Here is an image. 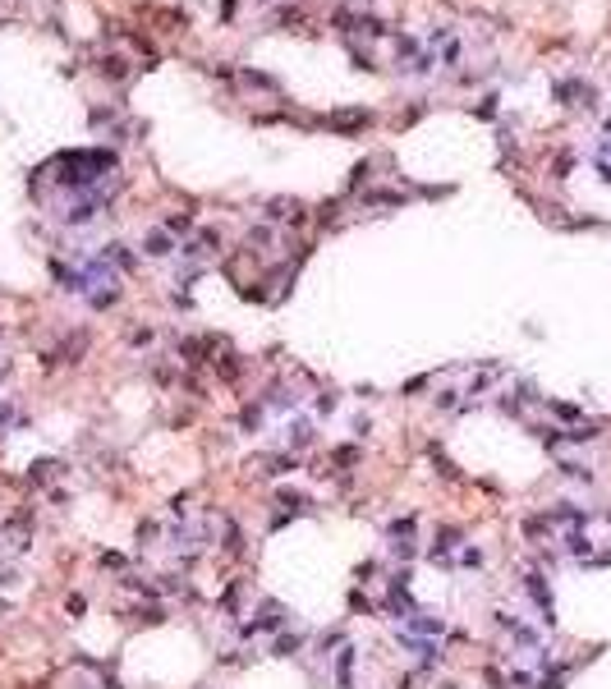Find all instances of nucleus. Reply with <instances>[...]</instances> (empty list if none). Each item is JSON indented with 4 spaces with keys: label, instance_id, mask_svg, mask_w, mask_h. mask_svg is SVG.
Instances as JSON below:
<instances>
[{
    "label": "nucleus",
    "instance_id": "nucleus-1",
    "mask_svg": "<svg viewBox=\"0 0 611 689\" xmlns=\"http://www.w3.org/2000/svg\"><path fill=\"white\" fill-rule=\"evenodd\" d=\"M312 423L308 418H294V423H285V441H289V450H303V446H312Z\"/></svg>",
    "mask_w": 611,
    "mask_h": 689
},
{
    "label": "nucleus",
    "instance_id": "nucleus-2",
    "mask_svg": "<svg viewBox=\"0 0 611 689\" xmlns=\"http://www.w3.org/2000/svg\"><path fill=\"white\" fill-rule=\"evenodd\" d=\"M556 473H561V478H570V482H584V487H593V469H589V464H579V459H561V464H556Z\"/></svg>",
    "mask_w": 611,
    "mask_h": 689
},
{
    "label": "nucleus",
    "instance_id": "nucleus-3",
    "mask_svg": "<svg viewBox=\"0 0 611 689\" xmlns=\"http://www.w3.org/2000/svg\"><path fill=\"white\" fill-rule=\"evenodd\" d=\"M299 644H303L299 635H280L276 644H271V653H276V657H294V653H299Z\"/></svg>",
    "mask_w": 611,
    "mask_h": 689
},
{
    "label": "nucleus",
    "instance_id": "nucleus-4",
    "mask_svg": "<svg viewBox=\"0 0 611 689\" xmlns=\"http://www.w3.org/2000/svg\"><path fill=\"white\" fill-rule=\"evenodd\" d=\"M460 565H465V570H478V565H483V547H474V542H469V547L460 551Z\"/></svg>",
    "mask_w": 611,
    "mask_h": 689
},
{
    "label": "nucleus",
    "instance_id": "nucleus-5",
    "mask_svg": "<svg viewBox=\"0 0 611 689\" xmlns=\"http://www.w3.org/2000/svg\"><path fill=\"white\" fill-rule=\"evenodd\" d=\"M552 414L566 418V423H575V418H579V405H561V400H552Z\"/></svg>",
    "mask_w": 611,
    "mask_h": 689
},
{
    "label": "nucleus",
    "instance_id": "nucleus-6",
    "mask_svg": "<svg viewBox=\"0 0 611 689\" xmlns=\"http://www.w3.org/2000/svg\"><path fill=\"white\" fill-rule=\"evenodd\" d=\"M317 414H335V395H317Z\"/></svg>",
    "mask_w": 611,
    "mask_h": 689
}]
</instances>
